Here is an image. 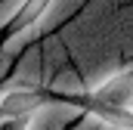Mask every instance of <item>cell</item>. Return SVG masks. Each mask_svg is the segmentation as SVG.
Instances as JSON below:
<instances>
[{"label":"cell","mask_w":133,"mask_h":130,"mask_svg":"<svg viewBox=\"0 0 133 130\" xmlns=\"http://www.w3.org/2000/svg\"><path fill=\"white\" fill-rule=\"evenodd\" d=\"M84 108H87V102H84V99H68V96L46 93V96L31 108V115L25 118V127H31V130L74 127V124H77V118L84 115Z\"/></svg>","instance_id":"obj_1"},{"label":"cell","mask_w":133,"mask_h":130,"mask_svg":"<svg viewBox=\"0 0 133 130\" xmlns=\"http://www.w3.org/2000/svg\"><path fill=\"white\" fill-rule=\"evenodd\" d=\"M9 77L19 81L22 87H34V90H46V77H43V53H40V40L25 47L9 68Z\"/></svg>","instance_id":"obj_2"},{"label":"cell","mask_w":133,"mask_h":130,"mask_svg":"<svg viewBox=\"0 0 133 130\" xmlns=\"http://www.w3.org/2000/svg\"><path fill=\"white\" fill-rule=\"evenodd\" d=\"M40 53H43V77H46V84L53 81V74H56L59 68L71 65L68 43H65V37L59 31H50V34L40 37Z\"/></svg>","instance_id":"obj_3"},{"label":"cell","mask_w":133,"mask_h":130,"mask_svg":"<svg viewBox=\"0 0 133 130\" xmlns=\"http://www.w3.org/2000/svg\"><path fill=\"white\" fill-rule=\"evenodd\" d=\"M90 0H46V6H43V12L37 16V22H40V31L50 34V31H59L62 25H65L68 19H74L84 6H87Z\"/></svg>","instance_id":"obj_4"},{"label":"cell","mask_w":133,"mask_h":130,"mask_svg":"<svg viewBox=\"0 0 133 130\" xmlns=\"http://www.w3.org/2000/svg\"><path fill=\"white\" fill-rule=\"evenodd\" d=\"M46 90H50V93H56V96L84 99V96H87V77H84V71H81L77 65L71 62V65L59 68V71L53 74V81L46 84Z\"/></svg>","instance_id":"obj_5"},{"label":"cell","mask_w":133,"mask_h":130,"mask_svg":"<svg viewBox=\"0 0 133 130\" xmlns=\"http://www.w3.org/2000/svg\"><path fill=\"white\" fill-rule=\"evenodd\" d=\"M12 59H16V56H9V53H3V50H0V84H3L6 77H9V68H12Z\"/></svg>","instance_id":"obj_6"},{"label":"cell","mask_w":133,"mask_h":130,"mask_svg":"<svg viewBox=\"0 0 133 130\" xmlns=\"http://www.w3.org/2000/svg\"><path fill=\"white\" fill-rule=\"evenodd\" d=\"M111 3H133V0H111Z\"/></svg>","instance_id":"obj_7"}]
</instances>
